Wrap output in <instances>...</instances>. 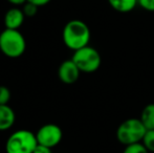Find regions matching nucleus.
<instances>
[{
	"label": "nucleus",
	"instance_id": "obj_1",
	"mask_svg": "<svg viewBox=\"0 0 154 153\" xmlns=\"http://www.w3.org/2000/svg\"><path fill=\"white\" fill-rule=\"evenodd\" d=\"M62 38L64 44L69 49L75 51L88 45L90 41V29L82 20L73 19L65 24Z\"/></svg>",
	"mask_w": 154,
	"mask_h": 153
},
{
	"label": "nucleus",
	"instance_id": "obj_17",
	"mask_svg": "<svg viewBox=\"0 0 154 153\" xmlns=\"http://www.w3.org/2000/svg\"><path fill=\"white\" fill-rule=\"evenodd\" d=\"M32 153H51V148L44 145H41V144L38 143V145L36 146V148H35Z\"/></svg>",
	"mask_w": 154,
	"mask_h": 153
},
{
	"label": "nucleus",
	"instance_id": "obj_16",
	"mask_svg": "<svg viewBox=\"0 0 154 153\" xmlns=\"http://www.w3.org/2000/svg\"><path fill=\"white\" fill-rule=\"evenodd\" d=\"M138 4L148 12H154V0H138Z\"/></svg>",
	"mask_w": 154,
	"mask_h": 153
},
{
	"label": "nucleus",
	"instance_id": "obj_9",
	"mask_svg": "<svg viewBox=\"0 0 154 153\" xmlns=\"http://www.w3.org/2000/svg\"><path fill=\"white\" fill-rule=\"evenodd\" d=\"M16 121V115L12 107L8 105H0V131H5L13 127Z\"/></svg>",
	"mask_w": 154,
	"mask_h": 153
},
{
	"label": "nucleus",
	"instance_id": "obj_12",
	"mask_svg": "<svg viewBox=\"0 0 154 153\" xmlns=\"http://www.w3.org/2000/svg\"><path fill=\"white\" fill-rule=\"evenodd\" d=\"M142 143L149 152L154 153V129L147 130Z\"/></svg>",
	"mask_w": 154,
	"mask_h": 153
},
{
	"label": "nucleus",
	"instance_id": "obj_8",
	"mask_svg": "<svg viewBox=\"0 0 154 153\" xmlns=\"http://www.w3.org/2000/svg\"><path fill=\"white\" fill-rule=\"evenodd\" d=\"M25 19V15L22 10L18 8H10L4 15V25L5 29H19L23 24Z\"/></svg>",
	"mask_w": 154,
	"mask_h": 153
},
{
	"label": "nucleus",
	"instance_id": "obj_18",
	"mask_svg": "<svg viewBox=\"0 0 154 153\" xmlns=\"http://www.w3.org/2000/svg\"><path fill=\"white\" fill-rule=\"evenodd\" d=\"M29 2H32V3L36 4L38 6H43V5H46L47 3L51 1V0H27Z\"/></svg>",
	"mask_w": 154,
	"mask_h": 153
},
{
	"label": "nucleus",
	"instance_id": "obj_7",
	"mask_svg": "<svg viewBox=\"0 0 154 153\" xmlns=\"http://www.w3.org/2000/svg\"><path fill=\"white\" fill-rule=\"evenodd\" d=\"M80 74H81V70L71 59L63 61L58 69L59 79L65 84H73L75 82H77Z\"/></svg>",
	"mask_w": 154,
	"mask_h": 153
},
{
	"label": "nucleus",
	"instance_id": "obj_14",
	"mask_svg": "<svg viewBox=\"0 0 154 153\" xmlns=\"http://www.w3.org/2000/svg\"><path fill=\"white\" fill-rule=\"evenodd\" d=\"M38 5H36V4L32 3V2H25L24 4H23V13H24L25 17H34L35 15L37 14V12H38Z\"/></svg>",
	"mask_w": 154,
	"mask_h": 153
},
{
	"label": "nucleus",
	"instance_id": "obj_11",
	"mask_svg": "<svg viewBox=\"0 0 154 153\" xmlns=\"http://www.w3.org/2000/svg\"><path fill=\"white\" fill-rule=\"evenodd\" d=\"M140 118L147 128V130L154 129V103L148 104L144 107Z\"/></svg>",
	"mask_w": 154,
	"mask_h": 153
},
{
	"label": "nucleus",
	"instance_id": "obj_6",
	"mask_svg": "<svg viewBox=\"0 0 154 153\" xmlns=\"http://www.w3.org/2000/svg\"><path fill=\"white\" fill-rule=\"evenodd\" d=\"M37 141L41 145L47 146L49 148H54L59 145L62 141L63 132L62 129L56 124L43 125L36 133Z\"/></svg>",
	"mask_w": 154,
	"mask_h": 153
},
{
	"label": "nucleus",
	"instance_id": "obj_10",
	"mask_svg": "<svg viewBox=\"0 0 154 153\" xmlns=\"http://www.w3.org/2000/svg\"><path fill=\"white\" fill-rule=\"evenodd\" d=\"M108 2L119 13H129L138 4V0H108Z\"/></svg>",
	"mask_w": 154,
	"mask_h": 153
},
{
	"label": "nucleus",
	"instance_id": "obj_3",
	"mask_svg": "<svg viewBox=\"0 0 154 153\" xmlns=\"http://www.w3.org/2000/svg\"><path fill=\"white\" fill-rule=\"evenodd\" d=\"M26 48V42L19 29H5L0 34V50L8 58H19Z\"/></svg>",
	"mask_w": 154,
	"mask_h": 153
},
{
	"label": "nucleus",
	"instance_id": "obj_2",
	"mask_svg": "<svg viewBox=\"0 0 154 153\" xmlns=\"http://www.w3.org/2000/svg\"><path fill=\"white\" fill-rule=\"evenodd\" d=\"M147 128L140 118H131L124 121L116 129V139L124 146L142 143Z\"/></svg>",
	"mask_w": 154,
	"mask_h": 153
},
{
	"label": "nucleus",
	"instance_id": "obj_13",
	"mask_svg": "<svg viewBox=\"0 0 154 153\" xmlns=\"http://www.w3.org/2000/svg\"><path fill=\"white\" fill-rule=\"evenodd\" d=\"M123 153H149V151L143 145V143H136L132 144V145L125 146Z\"/></svg>",
	"mask_w": 154,
	"mask_h": 153
},
{
	"label": "nucleus",
	"instance_id": "obj_19",
	"mask_svg": "<svg viewBox=\"0 0 154 153\" xmlns=\"http://www.w3.org/2000/svg\"><path fill=\"white\" fill-rule=\"evenodd\" d=\"M8 1L14 5H23L25 2H27V0H8Z\"/></svg>",
	"mask_w": 154,
	"mask_h": 153
},
{
	"label": "nucleus",
	"instance_id": "obj_15",
	"mask_svg": "<svg viewBox=\"0 0 154 153\" xmlns=\"http://www.w3.org/2000/svg\"><path fill=\"white\" fill-rule=\"evenodd\" d=\"M11 100V91L5 86H0V105H8Z\"/></svg>",
	"mask_w": 154,
	"mask_h": 153
},
{
	"label": "nucleus",
	"instance_id": "obj_4",
	"mask_svg": "<svg viewBox=\"0 0 154 153\" xmlns=\"http://www.w3.org/2000/svg\"><path fill=\"white\" fill-rule=\"evenodd\" d=\"M38 145L36 134L29 130H17L10 135L5 144L6 153H32Z\"/></svg>",
	"mask_w": 154,
	"mask_h": 153
},
{
	"label": "nucleus",
	"instance_id": "obj_5",
	"mask_svg": "<svg viewBox=\"0 0 154 153\" xmlns=\"http://www.w3.org/2000/svg\"><path fill=\"white\" fill-rule=\"evenodd\" d=\"M71 60L79 67L81 72H86V74L97 72L102 63L101 55L99 51L89 45L73 51Z\"/></svg>",
	"mask_w": 154,
	"mask_h": 153
}]
</instances>
